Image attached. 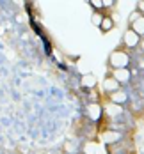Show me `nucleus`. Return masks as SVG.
<instances>
[{
	"label": "nucleus",
	"instance_id": "7",
	"mask_svg": "<svg viewBox=\"0 0 144 154\" xmlns=\"http://www.w3.org/2000/svg\"><path fill=\"white\" fill-rule=\"evenodd\" d=\"M117 89H121V83H119L114 76H107L103 80V91L107 94L114 92V91H117Z\"/></svg>",
	"mask_w": 144,
	"mask_h": 154
},
{
	"label": "nucleus",
	"instance_id": "8",
	"mask_svg": "<svg viewBox=\"0 0 144 154\" xmlns=\"http://www.w3.org/2000/svg\"><path fill=\"white\" fill-rule=\"evenodd\" d=\"M103 113H107V115H110V117H117V115H121V113H123V106L109 101V103L103 106Z\"/></svg>",
	"mask_w": 144,
	"mask_h": 154
},
{
	"label": "nucleus",
	"instance_id": "4",
	"mask_svg": "<svg viewBox=\"0 0 144 154\" xmlns=\"http://www.w3.org/2000/svg\"><path fill=\"white\" fill-rule=\"evenodd\" d=\"M85 113H87V117L91 119V121H100L101 117H103V106L98 103V101H93V103H89L87 106H85Z\"/></svg>",
	"mask_w": 144,
	"mask_h": 154
},
{
	"label": "nucleus",
	"instance_id": "16",
	"mask_svg": "<svg viewBox=\"0 0 144 154\" xmlns=\"http://www.w3.org/2000/svg\"><path fill=\"white\" fill-rule=\"evenodd\" d=\"M101 2H103V9H105V7H112V5L116 4L114 0H101Z\"/></svg>",
	"mask_w": 144,
	"mask_h": 154
},
{
	"label": "nucleus",
	"instance_id": "6",
	"mask_svg": "<svg viewBox=\"0 0 144 154\" xmlns=\"http://www.w3.org/2000/svg\"><path fill=\"white\" fill-rule=\"evenodd\" d=\"M109 96V101L110 103H116V105H125V103H128V94L123 91V89H117V91H114V92L107 94Z\"/></svg>",
	"mask_w": 144,
	"mask_h": 154
},
{
	"label": "nucleus",
	"instance_id": "11",
	"mask_svg": "<svg viewBox=\"0 0 144 154\" xmlns=\"http://www.w3.org/2000/svg\"><path fill=\"white\" fill-rule=\"evenodd\" d=\"M114 25H116V20L112 16H103L101 23H100V29H101V32H110L114 29Z\"/></svg>",
	"mask_w": 144,
	"mask_h": 154
},
{
	"label": "nucleus",
	"instance_id": "3",
	"mask_svg": "<svg viewBox=\"0 0 144 154\" xmlns=\"http://www.w3.org/2000/svg\"><path fill=\"white\" fill-rule=\"evenodd\" d=\"M100 138L103 140L107 145H112V143H119V142H121V138H123V133L112 128V129H105V131L100 135Z\"/></svg>",
	"mask_w": 144,
	"mask_h": 154
},
{
	"label": "nucleus",
	"instance_id": "18",
	"mask_svg": "<svg viewBox=\"0 0 144 154\" xmlns=\"http://www.w3.org/2000/svg\"><path fill=\"white\" fill-rule=\"evenodd\" d=\"M16 21H18V23H23V21H25V18H23V16H16Z\"/></svg>",
	"mask_w": 144,
	"mask_h": 154
},
{
	"label": "nucleus",
	"instance_id": "17",
	"mask_svg": "<svg viewBox=\"0 0 144 154\" xmlns=\"http://www.w3.org/2000/svg\"><path fill=\"white\" fill-rule=\"evenodd\" d=\"M14 4H16V5H20V7H23V5H25V2H23V0H14Z\"/></svg>",
	"mask_w": 144,
	"mask_h": 154
},
{
	"label": "nucleus",
	"instance_id": "20",
	"mask_svg": "<svg viewBox=\"0 0 144 154\" xmlns=\"http://www.w3.org/2000/svg\"><path fill=\"white\" fill-rule=\"evenodd\" d=\"M114 2H116V0H114Z\"/></svg>",
	"mask_w": 144,
	"mask_h": 154
},
{
	"label": "nucleus",
	"instance_id": "14",
	"mask_svg": "<svg viewBox=\"0 0 144 154\" xmlns=\"http://www.w3.org/2000/svg\"><path fill=\"white\" fill-rule=\"evenodd\" d=\"M139 16H141V13H139V11L135 9V11H133V13L130 14V18H128V25H130V23H133V21H135V20L139 18Z\"/></svg>",
	"mask_w": 144,
	"mask_h": 154
},
{
	"label": "nucleus",
	"instance_id": "10",
	"mask_svg": "<svg viewBox=\"0 0 144 154\" xmlns=\"http://www.w3.org/2000/svg\"><path fill=\"white\" fill-rule=\"evenodd\" d=\"M130 29L135 32V34H139L141 37H144V14H141L133 23H130Z\"/></svg>",
	"mask_w": 144,
	"mask_h": 154
},
{
	"label": "nucleus",
	"instance_id": "15",
	"mask_svg": "<svg viewBox=\"0 0 144 154\" xmlns=\"http://www.w3.org/2000/svg\"><path fill=\"white\" fill-rule=\"evenodd\" d=\"M137 11H139L141 14H144V0H139V4H137Z\"/></svg>",
	"mask_w": 144,
	"mask_h": 154
},
{
	"label": "nucleus",
	"instance_id": "19",
	"mask_svg": "<svg viewBox=\"0 0 144 154\" xmlns=\"http://www.w3.org/2000/svg\"><path fill=\"white\" fill-rule=\"evenodd\" d=\"M139 46H141V50H142V53H144V37H141V43H139Z\"/></svg>",
	"mask_w": 144,
	"mask_h": 154
},
{
	"label": "nucleus",
	"instance_id": "5",
	"mask_svg": "<svg viewBox=\"0 0 144 154\" xmlns=\"http://www.w3.org/2000/svg\"><path fill=\"white\" fill-rule=\"evenodd\" d=\"M121 85L123 83H128L130 82V78H132V73H130V69L128 67H117V69H112V75Z\"/></svg>",
	"mask_w": 144,
	"mask_h": 154
},
{
	"label": "nucleus",
	"instance_id": "13",
	"mask_svg": "<svg viewBox=\"0 0 144 154\" xmlns=\"http://www.w3.org/2000/svg\"><path fill=\"white\" fill-rule=\"evenodd\" d=\"M87 2L93 5L94 11H101V9H103V2H101V0H87Z\"/></svg>",
	"mask_w": 144,
	"mask_h": 154
},
{
	"label": "nucleus",
	"instance_id": "12",
	"mask_svg": "<svg viewBox=\"0 0 144 154\" xmlns=\"http://www.w3.org/2000/svg\"><path fill=\"white\" fill-rule=\"evenodd\" d=\"M103 16H105V14H101V11H94V13L91 14V23H93L94 27H98V29H100V23H101Z\"/></svg>",
	"mask_w": 144,
	"mask_h": 154
},
{
	"label": "nucleus",
	"instance_id": "9",
	"mask_svg": "<svg viewBox=\"0 0 144 154\" xmlns=\"http://www.w3.org/2000/svg\"><path fill=\"white\" fill-rule=\"evenodd\" d=\"M80 85H82L84 89H87V91H93L96 87V76L91 75V73H85L84 76L80 78Z\"/></svg>",
	"mask_w": 144,
	"mask_h": 154
},
{
	"label": "nucleus",
	"instance_id": "2",
	"mask_svg": "<svg viewBox=\"0 0 144 154\" xmlns=\"http://www.w3.org/2000/svg\"><path fill=\"white\" fill-rule=\"evenodd\" d=\"M139 43H141V35L135 34L132 29H126L125 34H123V45H125L128 50H133V48L139 46Z\"/></svg>",
	"mask_w": 144,
	"mask_h": 154
},
{
	"label": "nucleus",
	"instance_id": "1",
	"mask_svg": "<svg viewBox=\"0 0 144 154\" xmlns=\"http://www.w3.org/2000/svg\"><path fill=\"white\" fill-rule=\"evenodd\" d=\"M128 64H130V55L125 50H116V51H112L110 57H109V66H110L112 69L128 67Z\"/></svg>",
	"mask_w": 144,
	"mask_h": 154
}]
</instances>
